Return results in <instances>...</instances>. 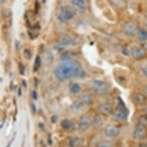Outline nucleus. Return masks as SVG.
Here are the masks:
<instances>
[{
  "instance_id": "obj_1",
  "label": "nucleus",
  "mask_w": 147,
  "mask_h": 147,
  "mask_svg": "<svg viewBox=\"0 0 147 147\" xmlns=\"http://www.w3.org/2000/svg\"><path fill=\"white\" fill-rule=\"evenodd\" d=\"M54 74L57 80L65 81L73 77H81L84 76V71L77 60L65 59L61 61L54 70Z\"/></svg>"
},
{
  "instance_id": "obj_2",
  "label": "nucleus",
  "mask_w": 147,
  "mask_h": 147,
  "mask_svg": "<svg viewBox=\"0 0 147 147\" xmlns=\"http://www.w3.org/2000/svg\"><path fill=\"white\" fill-rule=\"evenodd\" d=\"M76 15V10L73 7L66 5V6H63L61 8L59 15V20L61 22H65L72 20L75 16Z\"/></svg>"
},
{
  "instance_id": "obj_3",
  "label": "nucleus",
  "mask_w": 147,
  "mask_h": 147,
  "mask_svg": "<svg viewBox=\"0 0 147 147\" xmlns=\"http://www.w3.org/2000/svg\"><path fill=\"white\" fill-rule=\"evenodd\" d=\"M128 114H129V112H128L126 107L123 104L120 103L119 104L118 107L113 112V116L115 120L123 122V121H125L127 119Z\"/></svg>"
},
{
  "instance_id": "obj_4",
  "label": "nucleus",
  "mask_w": 147,
  "mask_h": 147,
  "mask_svg": "<svg viewBox=\"0 0 147 147\" xmlns=\"http://www.w3.org/2000/svg\"><path fill=\"white\" fill-rule=\"evenodd\" d=\"M92 88L95 93L97 95L106 94L109 90L108 85L99 80H94L92 82Z\"/></svg>"
},
{
  "instance_id": "obj_5",
  "label": "nucleus",
  "mask_w": 147,
  "mask_h": 147,
  "mask_svg": "<svg viewBox=\"0 0 147 147\" xmlns=\"http://www.w3.org/2000/svg\"><path fill=\"white\" fill-rule=\"evenodd\" d=\"M147 136V126L139 123L136 125L133 132V137L136 140H142Z\"/></svg>"
},
{
  "instance_id": "obj_6",
  "label": "nucleus",
  "mask_w": 147,
  "mask_h": 147,
  "mask_svg": "<svg viewBox=\"0 0 147 147\" xmlns=\"http://www.w3.org/2000/svg\"><path fill=\"white\" fill-rule=\"evenodd\" d=\"M123 32L128 36H134L137 34V25L133 21H129L123 26Z\"/></svg>"
},
{
  "instance_id": "obj_7",
  "label": "nucleus",
  "mask_w": 147,
  "mask_h": 147,
  "mask_svg": "<svg viewBox=\"0 0 147 147\" xmlns=\"http://www.w3.org/2000/svg\"><path fill=\"white\" fill-rule=\"evenodd\" d=\"M131 55L136 60H142L147 57V51L146 49L142 47L135 46L131 50Z\"/></svg>"
},
{
  "instance_id": "obj_8",
  "label": "nucleus",
  "mask_w": 147,
  "mask_h": 147,
  "mask_svg": "<svg viewBox=\"0 0 147 147\" xmlns=\"http://www.w3.org/2000/svg\"><path fill=\"white\" fill-rule=\"evenodd\" d=\"M92 124L91 119L88 115H83L80 117L79 120V127L81 130H87Z\"/></svg>"
},
{
  "instance_id": "obj_9",
  "label": "nucleus",
  "mask_w": 147,
  "mask_h": 147,
  "mask_svg": "<svg viewBox=\"0 0 147 147\" xmlns=\"http://www.w3.org/2000/svg\"><path fill=\"white\" fill-rule=\"evenodd\" d=\"M119 129L114 125H108L105 129V134L108 137H116L119 135Z\"/></svg>"
},
{
  "instance_id": "obj_10",
  "label": "nucleus",
  "mask_w": 147,
  "mask_h": 147,
  "mask_svg": "<svg viewBox=\"0 0 147 147\" xmlns=\"http://www.w3.org/2000/svg\"><path fill=\"white\" fill-rule=\"evenodd\" d=\"M98 110H99V113L104 116H107L109 114H110L113 112V106L110 103H103L101 104L100 106L98 107Z\"/></svg>"
},
{
  "instance_id": "obj_11",
  "label": "nucleus",
  "mask_w": 147,
  "mask_h": 147,
  "mask_svg": "<svg viewBox=\"0 0 147 147\" xmlns=\"http://www.w3.org/2000/svg\"><path fill=\"white\" fill-rule=\"evenodd\" d=\"M133 101L136 104L140 105V106H142V105H145L146 103L147 96L144 93L137 92L133 96Z\"/></svg>"
},
{
  "instance_id": "obj_12",
  "label": "nucleus",
  "mask_w": 147,
  "mask_h": 147,
  "mask_svg": "<svg viewBox=\"0 0 147 147\" xmlns=\"http://www.w3.org/2000/svg\"><path fill=\"white\" fill-rule=\"evenodd\" d=\"M85 105L82 103V102L80 101V99L78 100H76V101L73 102L72 106H71V110H72V113H78L82 110V109L84 108Z\"/></svg>"
},
{
  "instance_id": "obj_13",
  "label": "nucleus",
  "mask_w": 147,
  "mask_h": 147,
  "mask_svg": "<svg viewBox=\"0 0 147 147\" xmlns=\"http://www.w3.org/2000/svg\"><path fill=\"white\" fill-rule=\"evenodd\" d=\"M60 44L64 46H72L76 44V40L70 36H64L60 39Z\"/></svg>"
},
{
  "instance_id": "obj_14",
  "label": "nucleus",
  "mask_w": 147,
  "mask_h": 147,
  "mask_svg": "<svg viewBox=\"0 0 147 147\" xmlns=\"http://www.w3.org/2000/svg\"><path fill=\"white\" fill-rule=\"evenodd\" d=\"M138 39L141 42H147V29L140 28L137 32Z\"/></svg>"
},
{
  "instance_id": "obj_15",
  "label": "nucleus",
  "mask_w": 147,
  "mask_h": 147,
  "mask_svg": "<svg viewBox=\"0 0 147 147\" xmlns=\"http://www.w3.org/2000/svg\"><path fill=\"white\" fill-rule=\"evenodd\" d=\"M71 3L74 6H76L81 11H83V10L86 9L85 0H71Z\"/></svg>"
},
{
  "instance_id": "obj_16",
  "label": "nucleus",
  "mask_w": 147,
  "mask_h": 147,
  "mask_svg": "<svg viewBox=\"0 0 147 147\" xmlns=\"http://www.w3.org/2000/svg\"><path fill=\"white\" fill-rule=\"evenodd\" d=\"M80 100L84 104L85 106H88L92 102V97L89 93H83L81 95Z\"/></svg>"
},
{
  "instance_id": "obj_17",
  "label": "nucleus",
  "mask_w": 147,
  "mask_h": 147,
  "mask_svg": "<svg viewBox=\"0 0 147 147\" xmlns=\"http://www.w3.org/2000/svg\"><path fill=\"white\" fill-rule=\"evenodd\" d=\"M92 124L93 125L95 128L101 127L102 125V118L99 115H96L94 116V118L92 119Z\"/></svg>"
},
{
  "instance_id": "obj_18",
  "label": "nucleus",
  "mask_w": 147,
  "mask_h": 147,
  "mask_svg": "<svg viewBox=\"0 0 147 147\" xmlns=\"http://www.w3.org/2000/svg\"><path fill=\"white\" fill-rule=\"evenodd\" d=\"M81 90V88H80V86L76 82H72L69 85V91L73 93V94H77L79 93Z\"/></svg>"
},
{
  "instance_id": "obj_19",
  "label": "nucleus",
  "mask_w": 147,
  "mask_h": 147,
  "mask_svg": "<svg viewBox=\"0 0 147 147\" xmlns=\"http://www.w3.org/2000/svg\"><path fill=\"white\" fill-rule=\"evenodd\" d=\"M61 127L65 130H69L72 127V123L69 119H65L61 122Z\"/></svg>"
},
{
  "instance_id": "obj_20",
  "label": "nucleus",
  "mask_w": 147,
  "mask_h": 147,
  "mask_svg": "<svg viewBox=\"0 0 147 147\" xmlns=\"http://www.w3.org/2000/svg\"><path fill=\"white\" fill-rule=\"evenodd\" d=\"M113 4L119 9H124L126 6L125 0H110Z\"/></svg>"
},
{
  "instance_id": "obj_21",
  "label": "nucleus",
  "mask_w": 147,
  "mask_h": 147,
  "mask_svg": "<svg viewBox=\"0 0 147 147\" xmlns=\"http://www.w3.org/2000/svg\"><path fill=\"white\" fill-rule=\"evenodd\" d=\"M96 147H113V142L111 141H102L99 142Z\"/></svg>"
},
{
  "instance_id": "obj_22",
  "label": "nucleus",
  "mask_w": 147,
  "mask_h": 147,
  "mask_svg": "<svg viewBox=\"0 0 147 147\" xmlns=\"http://www.w3.org/2000/svg\"><path fill=\"white\" fill-rule=\"evenodd\" d=\"M41 65V59L39 56H37L36 59V61H35V69H34V71H37L39 69V68L40 67Z\"/></svg>"
},
{
  "instance_id": "obj_23",
  "label": "nucleus",
  "mask_w": 147,
  "mask_h": 147,
  "mask_svg": "<svg viewBox=\"0 0 147 147\" xmlns=\"http://www.w3.org/2000/svg\"><path fill=\"white\" fill-rule=\"evenodd\" d=\"M24 56H25V57H26V59H31L32 53L29 49H25Z\"/></svg>"
},
{
  "instance_id": "obj_24",
  "label": "nucleus",
  "mask_w": 147,
  "mask_h": 147,
  "mask_svg": "<svg viewBox=\"0 0 147 147\" xmlns=\"http://www.w3.org/2000/svg\"><path fill=\"white\" fill-rule=\"evenodd\" d=\"M142 72H143V75L147 78V65H146V66L142 69Z\"/></svg>"
},
{
  "instance_id": "obj_25",
  "label": "nucleus",
  "mask_w": 147,
  "mask_h": 147,
  "mask_svg": "<svg viewBox=\"0 0 147 147\" xmlns=\"http://www.w3.org/2000/svg\"><path fill=\"white\" fill-rule=\"evenodd\" d=\"M32 98H33V99H37V93H36V92L34 90L33 92H32Z\"/></svg>"
},
{
  "instance_id": "obj_26",
  "label": "nucleus",
  "mask_w": 147,
  "mask_h": 147,
  "mask_svg": "<svg viewBox=\"0 0 147 147\" xmlns=\"http://www.w3.org/2000/svg\"><path fill=\"white\" fill-rule=\"evenodd\" d=\"M143 92H144V94L147 96V86H146L144 87V89H143Z\"/></svg>"
},
{
  "instance_id": "obj_27",
  "label": "nucleus",
  "mask_w": 147,
  "mask_h": 147,
  "mask_svg": "<svg viewBox=\"0 0 147 147\" xmlns=\"http://www.w3.org/2000/svg\"><path fill=\"white\" fill-rule=\"evenodd\" d=\"M32 108H33V113H36V109L35 108V106H34V104H32Z\"/></svg>"
},
{
  "instance_id": "obj_28",
  "label": "nucleus",
  "mask_w": 147,
  "mask_h": 147,
  "mask_svg": "<svg viewBox=\"0 0 147 147\" xmlns=\"http://www.w3.org/2000/svg\"><path fill=\"white\" fill-rule=\"evenodd\" d=\"M145 17H146V20H147V12H146V13H145Z\"/></svg>"
},
{
  "instance_id": "obj_29",
  "label": "nucleus",
  "mask_w": 147,
  "mask_h": 147,
  "mask_svg": "<svg viewBox=\"0 0 147 147\" xmlns=\"http://www.w3.org/2000/svg\"><path fill=\"white\" fill-rule=\"evenodd\" d=\"M146 113H147V109H146Z\"/></svg>"
},
{
  "instance_id": "obj_30",
  "label": "nucleus",
  "mask_w": 147,
  "mask_h": 147,
  "mask_svg": "<svg viewBox=\"0 0 147 147\" xmlns=\"http://www.w3.org/2000/svg\"><path fill=\"white\" fill-rule=\"evenodd\" d=\"M146 27H147V25H146Z\"/></svg>"
}]
</instances>
